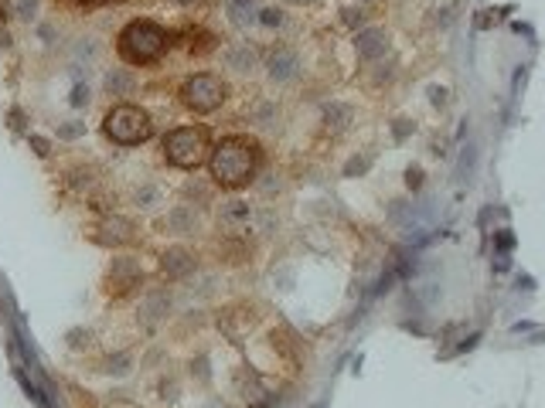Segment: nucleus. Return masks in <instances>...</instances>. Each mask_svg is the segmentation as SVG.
Wrapping results in <instances>:
<instances>
[{"instance_id": "f257e3e1", "label": "nucleus", "mask_w": 545, "mask_h": 408, "mask_svg": "<svg viewBox=\"0 0 545 408\" xmlns=\"http://www.w3.org/2000/svg\"><path fill=\"white\" fill-rule=\"evenodd\" d=\"M211 177L222 187H242L249 184L256 167H259V147L249 136H225L211 150Z\"/></svg>"}, {"instance_id": "f03ea898", "label": "nucleus", "mask_w": 545, "mask_h": 408, "mask_svg": "<svg viewBox=\"0 0 545 408\" xmlns=\"http://www.w3.org/2000/svg\"><path fill=\"white\" fill-rule=\"evenodd\" d=\"M170 35L157 24V21H129L123 31H120V55H123L129 65H147V62H157L168 48Z\"/></svg>"}, {"instance_id": "7ed1b4c3", "label": "nucleus", "mask_w": 545, "mask_h": 408, "mask_svg": "<svg viewBox=\"0 0 545 408\" xmlns=\"http://www.w3.org/2000/svg\"><path fill=\"white\" fill-rule=\"evenodd\" d=\"M164 157L174 167H198V163L208 157V133L202 126H181V129H170L164 136Z\"/></svg>"}, {"instance_id": "20e7f679", "label": "nucleus", "mask_w": 545, "mask_h": 408, "mask_svg": "<svg viewBox=\"0 0 545 408\" xmlns=\"http://www.w3.org/2000/svg\"><path fill=\"white\" fill-rule=\"evenodd\" d=\"M102 129L113 143H123V147H133V143H143L150 136V116L140 109V106H113L102 120Z\"/></svg>"}, {"instance_id": "39448f33", "label": "nucleus", "mask_w": 545, "mask_h": 408, "mask_svg": "<svg viewBox=\"0 0 545 408\" xmlns=\"http://www.w3.org/2000/svg\"><path fill=\"white\" fill-rule=\"evenodd\" d=\"M229 95V85L218 79V75H208V72H198L181 85V102L195 113H211L225 102Z\"/></svg>"}, {"instance_id": "423d86ee", "label": "nucleus", "mask_w": 545, "mask_h": 408, "mask_svg": "<svg viewBox=\"0 0 545 408\" xmlns=\"http://www.w3.org/2000/svg\"><path fill=\"white\" fill-rule=\"evenodd\" d=\"M300 72H303V62H300V55H296L294 48L280 44V48L269 51V58H266V75H269V82L287 85V82H294Z\"/></svg>"}, {"instance_id": "0eeeda50", "label": "nucleus", "mask_w": 545, "mask_h": 408, "mask_svg": "<svg viewBox=\"0 0 545 408\" xmlns=\"http://www.w3.org/2000/svg\"><path fill=\"white\" fill-rule=\"evenodd\" d=\"M252 221H256V207L249 201H225L222 204V211H218V225L225 228V232H232V235H242V232H249Z\"/></svg>"}, {"instance_id": "6e6552de", "label": "nucleus", "mask_w": 545, "mask_h": 408, "mask_svg": "<svg viewBox=\"0 0 545 408\" xmlns=\"http://www.w3.org/2000/svg\"><path fill=\"white\" fill-rule=\"evenodd\" d=\"M222 62H225V68H232V72H239V75H252V72L259 68V51L252 48L249 41H239V44L225 48Z\"/></svg>"}, {"instance_id": "1a4fd4ad", "label": "nucleus", "mask_w": 545, "mask_h": 408, "mask_svg": "<svg viewBox=\"0 0 545 408\" xmlns=\"http://www.w3.org/2000/svg\"><path fill=\"white\" fill-rule=\"evenodd\" d=\"M355 51H358V58L375 62V58H382V55L388 51V35H385L382 28H361V31L355 35Z\"/></svg>"}, {"instance_id": "9d476101", "label": "nucleus", "mask_w": 545, "mask_h": 408, "mask_svg": "<svg viewBox=\"0 0 545 408\" xmlns=\"http://www.w3.org/2000/svg\"><path fill=\"white\" fill-rule=\"evenodd\" d=\"M161 269H164L168 279H184V276L195 272V255H191L188 248L174 245V248H168V252L161 255Z\"/></svg>"}, {"instance_id": "9b49d317", "label": "nucleus", "mask_w": 545, "mask_h": 408, "mask_svg": "<svg viewBox=\"0 0 545 408\" xmlns=\"http://www.w3.org/2000/svg\"><path fill=\"white\" fill-rule=\"evenodd\" d=\"M140 266L133 262V259H116L113 262V269H109V293H126V289H133V286L140 283Z\"/></svg>"}, {"instance_id": "f8f14e48", "label": "nucleus", "mask_w": 545, "mask_h": 408, "mask_svg": "<svg viewBox=\"0 0 545 408\" xmlns=\"http://www.w3.org/2000/svg\"><path fill=\"white\" fill-rule=\"evenodd\" d=\"M168 232H174V235H195L198 232V211L191 204H177L168 214Z\"/></svg>"}, {"instance_id": "ddd939ff", "label": "nucleus", "mask_w": 545, "mask_h": 408, "mask_svg": "<svg viewBox=\"0 0 545 408\" xmlns=\"http://www.w3.org/2000/svg\"><path fill=\"white\" fill-rule=\"evenodd\" d=\"M351 122H355V109H351L348 102H328V106H324V126H328V129L341 133V129H348Z\"/></svg>"}, {"instance_id": "4468645a", "label": "nucleus", "mask_w": 545, "mask_h": 408, "mask_svg": "<svg viewBox=\"0 0 545 408\" xmlns=\"http://www.w3.org/2000/svg\"><path fill=\"white\" fill-rule=\"evenodd\" d=\"M225 7H229V17L239 28H249L259 17V0H225Z\"/></svg>"}, {"instance_id": "2eb2a0df", "label": "nucleus", "mask_w": 545, "mask_h": 408, "mask_svg": "<svg viewBox=\"0 0 545 408\" xmlns=\"http://www.w3.org/2000/svg\"><path fill=\"white\" fill-rule=\"evenodd\" d=\"M102 232H106V235H99L102 242H126L133 228H129V221H123V218H109V221L102 225Z\"/></svg>"}, {"instance_id": "dca6fc26", "label": "nucleus", "mask_w": 545, "mask_h": 408, "mask_svg": "<svg viewBox=\"0 0 545 408\" xmlns=\"http://www.w3.org/2000/svg\"><path fill=\"white\" fill-rule=\"evenodd\" d=\"M106 89H109L113 95H126V92L133 89V79H129L126 72L116 68V72H109V75H106Z\"/></svg>"}, {"instance_id": "f3484780", "label": "nucleus", "mask_w": 545, "mask_h": 408, "mask_svg": "<svg viewBox=\"0 0 545 408\" xmlns=\"http://www.w3.org/2000/svg\"><path fill=\"white\" fill-rule=\"evenodd\" d=\"M256 24H262V28H283V24H287V14L276 10V7H259Z\"/></svg>"}, {"instance_id": "a211bd4d", "label": "nucleus", "mask_w": 545, "mask_h": 408, "mask_svg": "<svg viewBox=\"0 0 545 408\" xmlns=\"http://www.w3.org/2000/svg\"><path fill=\"white\" fill-rule=\"evenodd\" d=\"M276 120H280V113H276V106H273V102H262V106L256 109V122H259L262 129H273Z\"/></svg>"}, {"instance_id": "6ab92c4d", "label": "nucleus", "mask_w": 545, "mask_h": 408, "mask_svg": "<svg viewBox=\"0 0 545 408\" xmlns=\"http://www.w3.org/2000/svg\"><path fill=\"white\" fill-rule=\"evenodd\" d=\"M365 17H368V14H365L361 7H344V10H341V21H344L348 28H358V31H361Z\"/></svg>"}, {"instance_id": "aec40b11", "label": "nucleus", "mask_w": 545, "mask_h": 408, "mask_svg": "<svg viewBox=\"0 0 545 408\" xmlns=\"http://www.w3.org/2000/svg\"><path fill=\"white\" fill-rule=\"evenodd\" d=\"M136 204H140V207H154V204H161V191L150 187V184L140 187V191H136Z\"/></svg>"}, {"instance_id": "412c9836", "label": "nucleus", "mask_w": 545, "mask_h": 408, "mask_svg": "<svg viewBox=\"0 0 545 408\" xmlns=\"http://www.w3.org/2000/svg\"><path fill=\"white\" fill-rule=\"evenodd\" d=\"M368 163H372V157H361V160L355 157V160L344 167V174H348V177H355V174H365V170H368Z\"/></svg>"}, {"instance_id": "4be33fe9", "label": "nucleus", "mask_w": 545, "mask_h": 408, "mask_svg": "<svg viewBox=\"0 0 545 408\" xmlns=\"http://www.w3.org/2000/svg\"><path fill=\"white\" fill-rule=\"evenodd\" d=\"M184 198H198V201H208V187H202V184H184Z\"/></svg>"}, {"instance_id": "5701e85b", "label": "nucleus", "mask_w": 545, "mask_h": 408, "mask_svg": "<svg viewBox=\"0 0 545 408\" xmlns=\"http://www.w3.org/2000/svg\"><path fill=\"white\" fill-rule=\"evenodd\" d=\"M406 184H409V187H420V184H422V170H420V167H409V170H406Z\"/></svg>"}, {"instance_id": "b1692460", "label": "nucleus", "mask_w": 545, "mask_h": 408, "mask_svg": "<svg viewBox=\"0 0 545 408\" xmlns=\"http://www.w3.org/2000/svg\"><path fill=\"white\" fill-rule=\"evenodd\" d=\"M429 95H433V106H443V102H447V89H436V85H429Z\"/></svg>"}, {"instance_id": "393cba45", "label": "nucleus", "mask_w": 545, "mask_h": 408, "mask_svg": "<svg viewBox=\"0 0 545 408\" xmlns=\"http://www.w3.org/2000/svg\"><path fill=\"white\" fill-rule=\"evenodd\" d=\"M85 99H89V92H85V89H75V95H72V102H75V106H82Z\"/></svg>"}, {"instance_id": "a878e982", "label": "nucleus", "mask_w": 545, "mask_h": 408, "mask_svg": "<svg viewBox=\"0 0 545 408\" xmlns=\"http://www.w3.org/2000/svg\"><path fill=\"white\" fill-rule=\"evenodd\" d=\"M170 3H177V7H195L198 0H170Z\"/></svg>"}, {"instance_id": "bb28decb", "label": "nucleus", "mask_w": 545, "mask_h": 408, "mask_svg": "<svg viewBox=\"0 0 545 408\" xmlns=\"http://www.w3.org/2000/svg\"><path fill=\"white\" fill-rule=\"evenodd\" d=\"M283 3H314V0H283Z\"/></svg>"}, {"instance_id": "cd10ccee", "label": "nucleus", "mask_w": 545, "mask_h": 408, "mask_svg": "<svg viewBox=\"0 0 545 408\" xmlns=\"http://www.w3.org/2000/svg\"><path fill=\"white\" fill-rule=\"evenodd\" d=\"M79 3H92V0H79Z\"/></svg>"}, {"instance_id": "c85d7f7f", "label": "nucleus", "mask_w": 545, "mask_h": 408, "mask_svg": "<svg viewBox=\"0 0 545 408\" xmlns=\"http://www.w3.org/2000/svg\"><path fill=\"white\" fill-rule=\"evenodd\" d=\"M361 3H372V0H361Z\"/></svg>"}]
</instances>
